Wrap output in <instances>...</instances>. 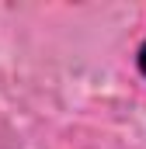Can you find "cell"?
<instances>
[{
    "label": "cell",
    "instance_id": "1",
    "mask_svg": "<svg viewBox=\"0 0 146 149\" xmlns=\"http://www.w3.org/2000/svg\"><path fill=\"white\" fill-rule=\"evenodd\" d=\"M136 66H139V73L146 76V38H143V45H139V52H136Z\"/></svg>",
    "mask_w": 146,
    "mask_h": 149
}]
</instances>
